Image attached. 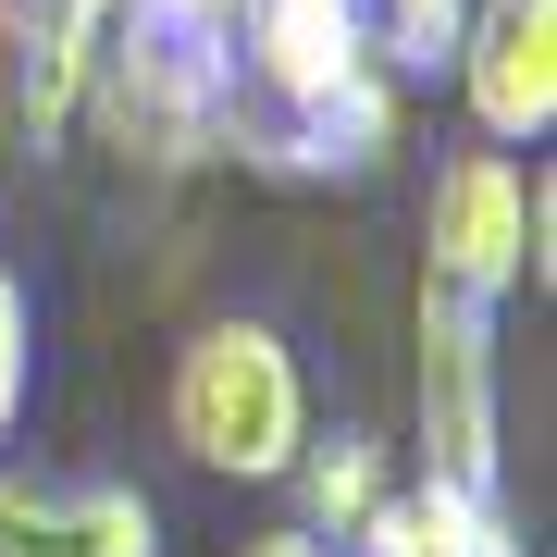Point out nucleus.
<instances>
[{
    "label": "nucleus",
    "mask_w": 557,
    "mask_h": 557,
    "mask_svg": "<svg viewBox=\"0 0 557 557\" xmlns=\"http://www.w3.org/2000/svg\"><path fill=\"white\" fill-rule=\"evenodd\" d=\"M409 137V87L397 75H347L335 100H310V112H260L236 124V149L223 161H260V174H285V186H359V174H384V149Z\"/></svg>",
    "instance_id": "nucleus-8"
},
{
    "label": "nucleus",
    "mask_w": 557,
    "mask_h": 557,
    "mask_svg": "<svg viewBox=\"0 0 557 557\" xmlns=\"http://www.w3.org/2000/svg\"><path fill=\"white\" fill-rule=\"evenodd\" d=\"M25 397H38V298H25L13 260H0V458L25 434Z\"/></svg>",
    "instance_id": "nucleus-13"
},
{
    "label": "nucleus",
    "mask_w": 557,
    "mask_h": 557,
    "mask_svg": "<svg viewBox=\"0 0 557 557\" xmlns=\"http://www.w3.org/2000/svg\"><path fill=\"white\" fill-rule=\"evenodd\" d=\"M0 557H161V508L112 471H25V458H0Z\"/></svg>",
    "instance_id": "nucleus-7"
},
{
    "label": "nucleus",
    "mask_w": 557,
    "mask_h": 557,
    "mask_svg": "<svg viewBox=\"0 0 557 557\" xmlns=\"http://www.w3.org/2000/svg\"><path fill=\"white\" fill-rule=\"evenodd\" d=\"M236 0H112L75 124L137 174H199L236 149Z\"/></svg>",
    "instance_id": "nucleus-1"
},
{
    "label": "nucleus",
    "mask_w": 557,
    "mask_h": 557,
    "mask_svg": "<svg viewBox=\"0 0 557 557\" xmlns=\"http://www.w3.org/2000/svg\"><path fill=\"white\" fill-rule=\"evenodd\" d=\"M545 236H557L545 161H533V174H520V149H458V161H434V199H421V285L496 310L508 285H545Z\"/></svg>",
    "instance_id": "nucleus-3"
},
{
    "label": "nucleus",
    "mask_w": 557,
    "mask_h": 557,
    "mask_svg": "<svg viewBox=\"0 0 557 557\" xmlns=\"http://www.w3.org/2000/svg\"><path fill=\"white\" fill-rule=\"evenodd\" d=\"M161 421L174 446L223 483H285V458L310 446V372L273 322H199L174 347V384H161Z\"/></svg>",
    "instance_id": "nucleus-2"
},
{
    "label": "nucleus",
    "mask_w": 557,
    "mask_h": 557,
    "mask_svg": "<svg viewBox=\"0 0 557 557\" xmlns=\"http://www.w3.org/2000/svg\"><path fill=\"white\" fill-rule=\"evenodd\" d=\"M347 75H384L372 38H359V0H236V124L260 112H310L335 100Z\"/></svg>",
    "instance_id": "nucleus-6"
},
{
    "label": "nucleus",
    "mask_w": 557,
    "mask_h": 557,
    "mask_svg": "<svg viewBox=\"0 0 557 557\" xmlns=\"http://www.w3.org/2000/svg\"><path fill=\"white\" fill-rule=\"evenodd\" d=\"M458 13H471V0H359V38H372V62L409 87V75H434L458 50Z\"/></svg>",
    "instance_id": "nucleus-12"
},
{
    "label": "nucleus",
    "mask_w": 557,
    "mask_h": 557,
    "mask_svg": "<svg viewBox=\"0 0 557 557\" xmlns=\"http://www.w3.org/2000/svg\"><path fill=\"white\" fill-rule=\"evenodd\" d=\"M100 25H112V0H0V62H13V124H25V149H62V137H75Z\"/></svg>",
    "instance_id": "nucleus-9"
},
{
    "label": "nucleus",
    "mask_w": 557,
    "mask_h": 557,
    "mask_svg": "<svg viewBox=\"0 0 557 557\" xmlns=\"http://www.w3.org/2000/svg\"><path fill=\"white\" fill-rule=\"evenodd\" d=\"M236 557H335V545H322V533H298V520H285V533H248Z\"/></svg>",
    "instance_id": "nucleus-14"
},
{
    "label": "nucleus",
    "mask_w": 557,
    "mask_h": 557,
    "mask_svg": "<svg viewBox=\"0 0 557 557\" xmlns=\"http://www.w3.org/2000/svg\"><path fill=\"white\" fill-rule=\"evenodd\" d=\"M409 496H421V533H434V557H533L496 483H409Z\"/></svg>",
    "instance_id": "nucleus-11"
},
{
    "label": "nucleus",
    "mask_w": 557,
    "mask_h": 557,
    "mask_svg": "<svg viewBox=\"0 0 557 557\" xmlns=\"http://www.w3.org/2000/svg\"><path fill=\"white\" fill-rule=\"evenodd\" d=\"M446 75H458V112H471L483 149H545V124H557V0H471Z\"/></svg>",
    "instance_id": "nucleus-5"
},
{
    "label": "nucleus",
    "mask_w": 557,
    "mask_h": 557,
    "mask_svg": "<svg viewBox=\"0 0 557 557\" xmlns=\"http://www.w3.org/2000/svg\"><path fill=\"white\" fill-rule=\"evenodd\" d=\"M409 409H421V483H496L508 496V384H496V310L421 285L409 310Z\"/></svg>",
    "instance_id": "nucleus-4"
},
{
    "label": "nucleus",
    "mask_w": 557,
    "mask_h": 557,
    "mask_svg": "<svg viewBox=\"0 0 557 557\" xmlns=\"http://www.w3.org/2000/svg\"><path fill=\"white\" fill-rule=\"evenodd\" d=\"M285 483H298V533H322V545H347L359 520L397 496V483H384V434H359V421L310 434L298 458H285Z\"/></svg>",
    "instance_id": "nucleus-10"
}]
</instances>
